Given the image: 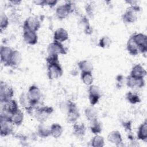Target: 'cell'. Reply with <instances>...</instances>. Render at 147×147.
<instances>
[{"label": "cell", "mask_w": 147, "mask_h": 147, "mask_svg": "<svg viewBox=\"0 0 147 147\" xmlns=\"http://www.w3.org/2000/svg\"><path fill=\"white\" fill-rule=\"evenodd\" d=\"M73 4L71 2H67L64 4L59 6L56 10V17L59 20L66 18L74 11Z\"/></svg>", "instance_id": "5"}, {"label": "cell", "mask_w": 147, "mask_h": 147, "mask_svg": "<svg viewBox=\"0 0 147 147\" xmlns=\"http://www.w3.org/2000/svg\"><path fill=\"white\" fill-rule=\"evenodd\" d=\"M9 24L8 17L4 13L1 12L0 15V31L2 32L8 26Z\"/></svg>", "instance_id": "35"}, {"label": "cell", "mask_w": 147, "mask_h": 147, "mask_svg": "<svg viewBox=\"0 0 147 147\" xmlns=\"http://www.w3.org/2000/svg\"><path fill=\"white\" fill-rule=\"evenodd\" d=\"M90 122V127L91 132L95 135L100 134L102 130V124L101 122L98 119V118Z\"/></svg>", "instance_id": "26"}, {"label": "cell", "mask_w": 147, "mask_h": 147, "mask_svg": "<svg viewBox=\"0 0 147 147\" xmlns=\"http://www.w3.org/2000/svg\"><path fill=\"white\" fill-rule=\"evenodd\" d=\"M13 49L7 46L2 45L0 49V56L1 61L5 66H7Z\"/></svg>", "instance_id": "12"}, {"label": "cell", "mask_w": 147, "mask_h": 147, "mask_svg": "<svg viewBox=\"0 0 147 147\" xmlns=\"http://www.w3.org/2000/svg\"><path fill=\"white\" fill-rule=\"evenodd\" d=\"M41 23L39 20L35 17L30 16L28 17L24 22V30H27L36 32L40 28Z\"/></svg>", "instance_id": "9"}, {"label": "cell", "mask_w": 147, "mask_h": 147, "mask_svg": "<svg viewBox=\"0 0 147 147\" xmlns=\"http://www.w3.org/2000/svg\"><path fill=\"white\" fill-rule=\"evenodd\" d=\"M138 47L139 52L146 53L147 52V37L145 34L138 33L131 36Z\"/></svg>", "instance_id": "7"}, {"label": "cell", "mask_w": 147, "mask_h": 147, "mask_svg": "<svg viewBox=\"0 0 147 147\" xmlns=\"http://www.w3.org/2000/svg\"><path fill=\"white\" fill-rule=\"evenodd\" d=\"M88 99L91 106H95L101 98V91L99 87L91 84L88 88Z\"/></svg>", "instance_id": "8"}, {"label": "cell", "mask_w": 147, "mask_h": 147, "mask_svg": "<svg viewBox=\"0 0 147 147\" xmlns=\"http://www.w3.org/2000/svg\"><path fill=\"white\" fill-rule=\"evenodd\" d=\"M64 105L68 122L75 123L80 117V113L76 104L71 100H67L64 103Z\"/></svg>", "instance_id": "1"}, {"label": "cell", "mask_w": 147, "mask_h": 147, "mask_svg": "<svg viewBox=\"0 0 147 147\" xmlns=\"http://www.w3.org/2000/svg\"><path fill=\"white\" fill-rule=\"evenodd\" d=\"M69 38V34L68 32L63 28H59L57 29L53 33L54 41L63 42Z\"/></svg>", "instance_id": "16"}, {"label": "cell", "mask_w": 147, "mask_h": 147, "mask_svg": "<svg viewBox=\"0 0 147 147\" xmlns=\"http://www.w3.org/2000/svg\"><path fill=\"white\" fill-rule=\"evenodd\" d=\"M14 94V90L6 83L1 81L0 83V102L5 103L12 99Z\"/></svg>", "instance_id": "3"}, {"label": "cell", "mask_w": 147, "mask_h": 147, "mask_svg": "<svg viewBox=\"0 0 147 147\" xmlns=\"http://www.w3.org/2000/svg\"><path fill=\"white\" fill-rule=\"evenodd\" d=\"M23 38L26 44L34 45L36 44L38 41V35L35 32L24 30Z\"/></svg>", "instance_id": "15"}, {"label": "cell", "mask_w": 147, "mask_h": 147, "mask_svg": "<svg viewBox=\"0 0 147 147\" xmlns=\"http://www.w3.org/2000/svg\"><path fill=\"white\" fill-rule=\"evenodd\" d=\"M50 132L52 137L58 138L61 136L63 132V128L60 124L54 123L50 127Z\"/></svg>", "instance_id": "27"}, {"label": "cell", "mask_w": 147, "mask_h": 147, "mask_svg": "<svg viewBox=\"0 0 147 147\" xmlns=\"http://www.w3.org/2000/svg\"><path fill=\"white\" fill-rule=\"evenodd\" d=\"M79 25L80 28L83 29L84 33L86 34H91L92 33V29L90 26L89 21L86 17L83 16L82 17L79 22Z\"/></svg>", "instance_id": "31"}, {"label": "cell", "mask_w": 147, "mask_h": 147, "mask_svg": "<svg viewBox=\"0 0 147 147\" xmlns=\"http://www.w3.org/2000/svg\"><path fill=\"white\" fill-rule=\"evenodd\" d=\"M48 55H66L67 50L61 42L54 41L50 43L47 48Z\"/></svg>", "instance_id": "11"}, {"label": "cell", "mask_w": 147, "mask_h": 147, "mask_svg": "<svg viewBox=\"0 0 147 147\" xmlns=\"http://www.w3.org/2000/svg\"><path fill=\"white\" fill-rule=\"evenodd\" d=\"M137 138L144 142L147 141V122L145 121L141 124L137 131Z\"/></svg>", "instance_id": "24"}, {"label": "cell", "mask_w": 147, "mask_h": 147, "mask_svg": "<svg viewBox=\"0 0 147 147\" xmlns=\"http://www.w3.org/2000/svg\"><path fill=\"white\" fill-rule=\"evenodd\" d=\"M20 105L24 107L29 113H30L34 106H33L30 101L29 100L26 93H22L20 97Z\"/></svg>", "instance_id": "20"}, {"label": "cell", "mask_w": 147, "mask_h": 147, "mask_svg": "<svg viewBox=\"0 0 147 147\" xmlns=\"http://www.w3.org/2000/svg\"><path fill=\"white\" fill-rule=\"evenodd\" d=\"M21 61V55L17 50H13L7 66L16 67L18 66Z\"/></svg>", "instance_id": "25"}, {"label": "cell", "mask_w": 147, "mask_h": 147, "mask_svg": "<svg viewBox=\"0 0 147 147\" xmlns=\"http://www.w3.org/2000/svg\"><path fill=\"white\" fill-rule=\"evenodd\" d=\"M86 129L83 123H74L73 134L78 138L83 137L86 133Z\"/></svg>", "instance_id": "21"}, {"label": "cell", "mask_w": 147, "mask_h": 147, "mask_svg": "<svg viewBox=\"0 0 147 147\" xmlns=\"http://www.w3.org/2000/svg\"><path fill=\"white\" fill-rule=\"evenodd\" d=\"M26 94L29 100L33 106L37 104L41 98L40 90L36 85H32L30 86Z\"/></svg>", "instance_id": "10"}, {"label": "cell", "mask_w": 147, "mask_h": 147, "mask_svg": "<svg viewBox=\"0 0 147 147\" xmlns=\"http://www.w3.org/2000/svg\"><path fill=\"white\" fill-rule=\"evenodd\" d=\"M107 140L116 146H119L122 142L121 133L118 130H113L110 132L107 136Z\"/></svg>", "instance_id": "18"}, {"label": "cell", "mask_w": 147, "mask_h": 147, "mask_svg": "<svg viewBox=\"0 0 147 147\" xmlns=\"http://www.w3.org/2000/svg\"><path fill=\"white\" fill-rule=\"evenodd\" d=\"M81 79L83 83L85 84L86 85H91L94 80L92 72H81Z\"/></svg>", "instance_id": "32"}, {"label": "cell", "mask_w": 147, "mask_h": 147, "mask_svg": "<svg viewBox=\"0 0 147 147\" xmlns=\"http://www.w3.org/2000/svg\"><path fill=\"white\" fill-rule=\"evenodd\" d=\"M126 98L129 103L133 105L138 103L141 102V99L140 96L137 94L131 91H129L126 93Z\"/></svg>", "instance_id": "34"}, {"label": "cell", "mask_w": 147, "mask_h": 147, "mask_svg": "<svg viewBox=\"0 0 147 147\" xmlns=\"http://www.w3.org/2000/svg\"><path fill=\"white\" fill-rule=\"evenodd\" d=\"M53 109L51 106H42L37 109L34 113L35 118L40 123L45 122L52 114Z\"/></svg>", "instance_id": "4"}, {"label": "cell", "mask_w": 147, "mask_h": 147, "mask_svg": "<svg viewBox=\"0 0 147 147\" xmlns=\"http://www.w3.org/2000/svg\"><path fill=\"white\" fill-rule=\"evenodd\" d=\"M37 135L42 138H45L51 136L50 127L48 128L43 123H40L37 129Z\"/></svg>", "instance_id": "28"}, {"label": "cell", "mask_w": 147, "mask_h": 147, "mask_svg": "<svg viewBox=\"0 0 147 147\" xmlns=\"http://www.w3.org/2000/svg\"><path fill=\"white\" fill-rule=\"evenodd\" d=\"M92 5V3H88L85 7L86 13L90 17H91L94 13V7Z\"/></svg>", "instance_id": "38"}, {"label": "cell", "mask_w": 147, "mask_h": 147, "mask_svg": "<svg viewBox=\"0 0 147 147\" xmlns=\"http://www.w3.org/2000/svg\"><path fill=\"white\" fill-rule=\"evenodd\" d=\"M0 134L1 137H6L13 133V124L10 121L0 119Z\"/></svg>", "instance_id": "13"}, {"label": "cell", "mask_w": 147, "mask_h": 147, "mask_svg": "<svg viewBox=\"0 0 147 147\" xmlns=\"http://www.w3.org/2000/svg\"><path fill=\"white\" fill-rule=\"evenodd\" d=\"M91 145L93 147H103L105 146V140L102 136L95 135L91 141Z\"/></svg>", "instance_id": "33"}, {"label": "cell", "mask_w": 147, "mask_h": 147, "mask_svg": "<svg viewBox=\"0 0 147 147\" xmlns=\"http://www.w3.org/2000/svg\"><path fill=\"white\" fill-rule=\"evenodd\" d=\"M47 64L60 63L59 55H48V56L46 57Z\"/></svg>", "instance_id": "37"}, {"label": "cell", "mask_w": 147, "mask_h": 147, "mask_svg": "<svg viewBox=\"0 0 147 147\" xmlns=\"http://www.w3.org/2000/svg\"><path fill=\"white\" fill-rule=\"evenodd\" d=\"M123 127L125 129L126 131H130L131 130V122L130 121H126L122 123Z\"/></svg>", "instance_id": "39"}, {"label": "cell", "mask_w": 147, "mask_h": 147, "mask_svg": "<svg viewBox=\"0 0 147 147\" xmlns=\"http://www.w3.org/2000/svg\"><path fill=\"white\" fill-rule=\"evenodd\" d=\"M57 3V1H55V0H49L47 1V5L51 7H53V6H55L56 3Z\"/></svg>", "instance_id": "40"}, {"label": "cell", "mask_w": 147, "mask_h": 147, "mask_svg": "<svg viewBox=\"0 0 147 147\" xmlns=\"http://www.w3.org/2000/svg\"><path fill=\"white\" fill-rule=\"evenodd\" d=\"M84 114L86 118L89 121L98 118V111L97 109L94 107V106H91L87 107L84 110Z\"/></svg>", "instance_id": "30"}, {"label": "cell", "mask_w": 147, "mask_h": 147, "mask_svg": "<svg viewBox=\"0 0 147 147\" xmlns=\"http://www.w3.org/2000/svg\"><path fill=\"white\" fill-rule=\"evenodd\" d=\"M140 8L138 5H131L127 8L126 11L122 16V19L125 23H134L138 18V13Z\"/></svg>", "instance_id": "2"}, {"label": "cell", "mask_w": 147, "mask_h": 147, "mask_svg": "<svg viewBox=\"0 0 147 147\" xmlns=\"http://www.w3.org/2000/svg\"><path fill=\"white\" fill-rule=\"evenodd\" d=\"M47 75L49 79L52 80L61 77L63 74V68L60 63L47 64Z\"/></svg>", "instance_id": "6"}, {"label": "cell", "mask_w": 147, "mask_h": 147, "mask_svg": "<svg viewBox=\"0 0 147 147\" xmlns=\"http://www.w3.org/2000/svg\"><path fill=\"white\" fill-rule=\"evenodd\" d=\"M126 84L131 88H142L145 86V80L144 78H137L129 75L126 78Z\"/></svg>", "instance_id": "14"}, {"label": "cell", "mask_w": 147, "mask_h": 147, "mask_svg": "<svg viewBox=\"0 0 147 147\" xmlns=\"http://www.w3.org/2000/svg\"><path fill=\"white\" fill-rule=\"evenodd\" d=\"M24 113L21 110L19 109L16 113L11 115L9 121L13 125L19 126L24 121Z\"/></svg>", "instance_id": "22"}, {"label": "cell", "mask_w": 147, "mask_h": 147, "mask_svg": "<svg viewBox=\"0 0 147 147\" xmlns=\"http://www.w3.org/2000/svg\"><path fill=\"white\" fill-rule=\"evenodd\" d=\"M111 44V38L107 36H105L102 37L99 41V46L102 48H107Z\"/></svg>", "instance_id": "36"}, {"label": "cell", "mask_w": 147, "mask_h": 147, "mask_svg": "<svg viewBox=\"0 0 147 147\" xmlns=\"http://www.w3.org/2000/svg\"><path fill=\"white\" fill-rule=\"evenodd\" d=\"M11 3H12L13 5H19L20 3H21V1H10Z\"/></svg>", "instance_id": "42"}, {"label": "cell", "mask_w": 147, "mask_h": 147, "mask_svg": "<svg viewBox=\"0 0 147 147\" xmlns=\"http://www.w3.org/2000/svg\"><path fill=\"white\" fill-rule=\"evenodd\" d=\"M3 104L2 110L5 111L11 115L16 113L19 110L18 103L17 101L14 99H11Z\"/></svg>", "instance_id": "17"}, {"label": "cell", "mask_w": 147, "mask_h": 147, "mask_svg": "<svg viewBox=\"0 0 147 147\" xmlns=\"http://www.w3.org/2000/svg\"><path fill=\"white\" fill-rule=\"evenodd\" d=\"M126 49L129 53L132 56L137 55L139 53L138 47L131 37H130L127 40Z\"/></svg>", "instance_id": "23"}, {"label": "cell", "mask_w": 147, "mask_h": 147, "mask_svg": "<svg viewBox=\"0 0 147 147\" xmlns=\"http://www.w3.org/2000/svg\"><path fill=\"white\" fill-rule=\"evenodd\" d=\"M33 3H34L35 5H36L45 6V5H47V0H44V1H33Z\"/></svg>", "instance_id": "41"}, {"label": "cell", "mask_w": 147, "mask_h": 147, "mask_svg": "<svg viewBox=\"0 0 147 147\" xmlns=\"http://www.w3.org/2000/svg\"><path fill=\"white\" fill-rule=\"evenodd\" d=\"M78 66L81 72H92L93 70V65L92 63L87 60H80L78 62Z\"/></svg>", "instance_id": "29"}, {"label": "cell", "mask_w": 147, "mask_h": 147, "mask_svg": "<svg viewBox=\"0 0 147 147\" xmlns=\"http://www.w3.org/2000/svg\"><path fill=\"white\" fill-rule=\"evenodd\" d=\"M146 75V69L140 64L135 65L131 69L130 74L133 77L137 78H144Z\"/></svg>", "instance_id": "19"}]
</instances>
